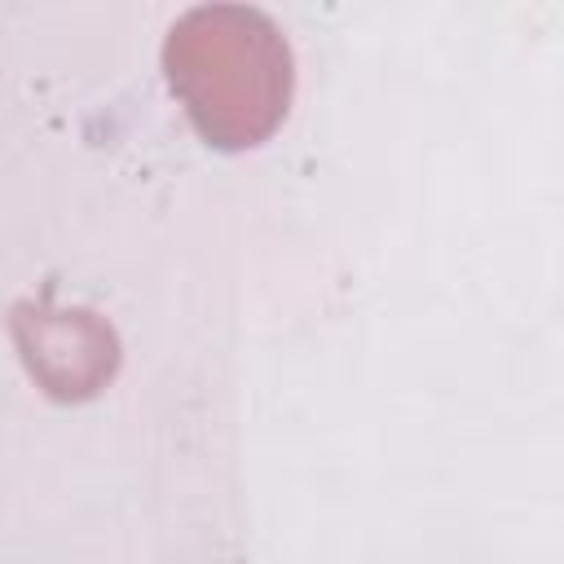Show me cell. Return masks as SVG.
Wrapping results in <instances>:
<instances>
[{
    "mask_svg": "<svg viewBox=\"0 0 564 564\" xmlns=\"http://www.w3.org/2000/svg\"><path fill=\"white\" fill-rule=\"evenodd\" d=\"M163 75L198 137L216 150L264 145L295 93L282 26L247 4H198L163 40Z\"/></svg>",
    "mask_w": 564,
    "mask_h": 564,
    "instance_id": "6da1fadb",
    "label": "cell"
}]
</instances>
